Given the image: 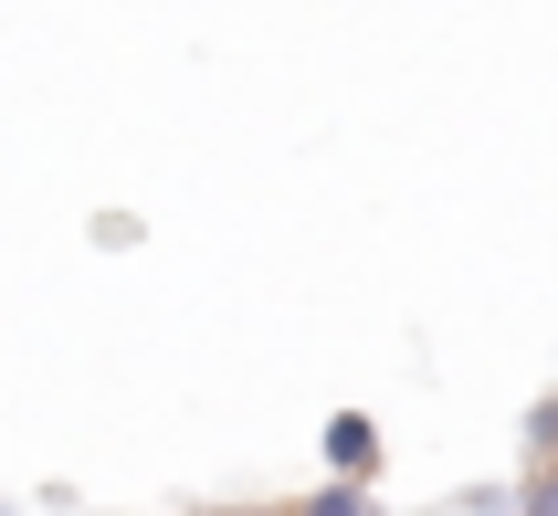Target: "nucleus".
<instances>
[{
    "label": "nucleus",
    "instance_id": "f257e3e1",
    "mask_svg": "<svg viewBox=\"0 0 558 516\" xmlns=\"http://www.w3.org/2000/svg\"><path fill=\"white\" fill-rule=\"evenodd\" d=\"M316 454H327V475H338V485H379V464H390V443H379V411H327Z\"/></svg>",
    "mask_w": 558,
    "mask_h": 516
},
{
    "label": "nucleus",
    "instance_id": "20e7f679",
    "mask_svg": "<svg viewBox=\"0 0 558 516\" xmlns=\"http://www.w3.org/2000/svg\"><path fill=\"white\" fill-rule=\"evenodd\" d=\"M527 464H558V391L527 411Z\"/></svg>",
    "mask_w": 558,
    "mask_h": 516
},
{
    "label": "nucleus",
    "instance_id": "39448f33",
    "mask_svg": "<svg viewBox=\"0 0 558 516\" xmlns=\"http://www.w3.org/2000/svg\"><path fill=\"white\" fill-rule=\"evenodd\" d=\"M221 516H284V506H221Z\"/></svg>",
    "mask_w": 558,
    "mask_h": 516
},
{
    "label": "nucleus",
    "instance_id": "423d86ee",
    "mask_svg": "<svg viewBox=\"0 0 558 516\" xmlns=\"http://www.w3.org/2000/svg\"><path fill=\"white\" fill-rule=\"evenodd\" d=\"M0 516H11V506H0Z\"/></svg>",
    "mask_w": 558,
    "mask_h": 516
},
{
    "label": "nucleus",
    "instance_id": "f03ea898",
    "mask_svg": "<svg viewBox=\"0 0 558 516\" xmlns=\"http://www.w3.org/2000/svg\"><path fill=\"white\" fill-rule=\"evenodd\" d=\"M284 516H379V485H338V475H327V485H306Z\"/></svg>",
    "mask_w": 558,
    "mask_h": 516
},
{
    "label": "nucleus",
    "instance_id": "7ed1b4c3",
    "mask_svg": "<svg viewBox=\"0 0 558 516\" xmlns=\"http://www.w3.org/2000/svg\"><path fill=\"white\" fill-rule=\"evenodd\" d=\"M517 516H558V464H527V485H517Z\"/></svg>",
    "mask_w": 558,
    "mask_h": 516
}]
</instances>
